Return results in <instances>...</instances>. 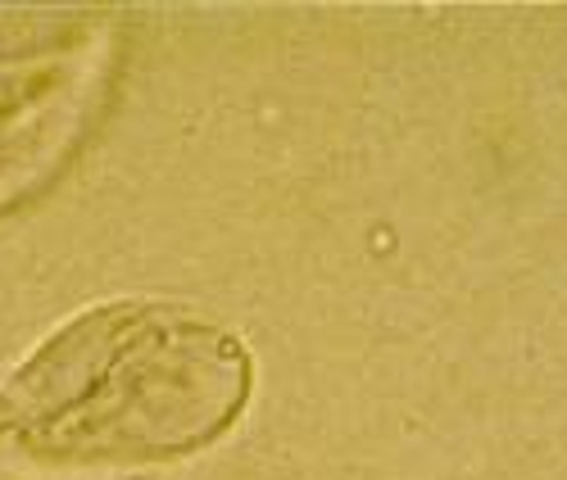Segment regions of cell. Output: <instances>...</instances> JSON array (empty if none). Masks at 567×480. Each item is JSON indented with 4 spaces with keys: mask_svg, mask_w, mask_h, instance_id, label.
Wrapping results in <instances>:
<instances>
[{
    "mask_svg": "<svg viewBox=\"0 0 567 480\" xmlns=\"http://www.w3.org/2000/svg\"><path fill=\"white\" fill-rule=\"evenodd\" d=\"M123 45V23L101 14L45 55L0 64V213L41 196L101 127Z\"/></svg>",
    "mask_w": 567,
    "mask_h": 480,
    "instance_id": "2",
    "label": "cell"
},
{
    "mask_svg": "<svg viewBox=\"0 0 567 480\" xmlns=\"http://www.w3.org/2000/svg\"><path fill=\"white\" fill-rule=\"evenodd\" d=\"M255 358L231 326L177 300L96 304L0 380V458L45 471L164 467L241 421Z\"/></svg>",
    "mask_w": 567,
    "mask_h": 480,
    "instance_id": "1",
    "label": "cell"
}]
</instances>
